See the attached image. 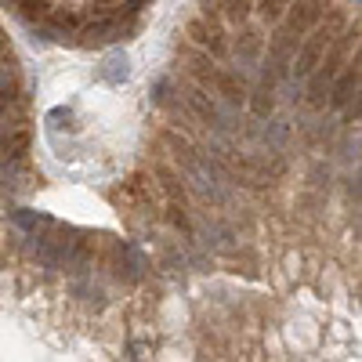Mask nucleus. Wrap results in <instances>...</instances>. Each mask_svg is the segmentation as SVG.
Returning <instances> with one entry per match:
<instances>
[{
    "label": "nucleus",
    "mask_w": 362,
    "mask_h": 362,
    "mask_svg": "<svg viewBox=\"0 0 362 362\" xmlns=\"http://www.w3.org/2000/svg\"><path fill=\"white\" fill-rule=\"evenodd\" d=\"M334 4H337V0H293V4L286 8V15L279 18L276 33H283V37H290V40L300 44V37H305Z\"/></svg>",
    "instance_id": "f257e3e1"
},
{
    "label": "nucleus",
    "mask_w": 362,
    "mask_h": 362,
    "mask_svg": "<svg viewBox=\"0 0 362 362\" xmlns=\"http://www.w3.org/2000/svg\"><path fill=\"white\" fill-rule=\"evenodd\" d=\"M358 83H362V73H358V58H351V62L334 76V83H329V98H326V112H341L344 105L358 102Z\"/></svg>",
    "instance_id": "f03ea898"
},
{
    "label": "nucleus",
    "mask_w": 362,
    "mask_h": 362,
    "mask_svg": "<svg viewBox=\"0 0 362 362\" xmlns=\"http://www.w3.org/2000/svg\"><path fill=\"white\" fill-rule=\"evenodd\" d=\"M214 66H218V62H214V58H210L203 47H196V44H189L185 37H181V44H177V62H174L177 73H185V76H192V80H199V83L206 87Z\"/></svg>",
    "instance_id": "7ed1b4c3"
},
{
    "label": "nucleus",
    "mask_w": 362,
    "mask_h": 362,
    "mask_svg": "<svg viewBox=\"0 0 362 362\" xmlns=\"http://www.w3.org/2000/svg\"><path fill=\"white\" fill-rule=\"evenodd\" d=\"M95 73H98V80L109 83V87H124V83L131 80V58H127V51L119 47V44L105 47V54H102V62H98Z\"/></svg>",
    "instance_id": "20e7f679"
},
{
    "label": "nucleus",
    "mask_w": 362,
    "mask_h": 362,
    "mask_svg": "<svg viewBox=\"0 0 362 362\" xmlns=\"http://www.w3.org/2000/svg\"><path fill=\"white\" fill-rule=\"evenodd\" d=\"M18 95H22V69L8 47V51H0V102H11Z\"/></svg>",
    "instance_id": "39448f33"
},
{
    "label": "nucleus",
    "mask_w": 362,
    "mask_h": 362,
    "mask_svg": "<svg viewBox=\"0 0 362 362\" xmlns=\"http://www.w3.org/2000/svg\"><path fill=\"white\" fill-rule=\"evenodd\" d=\"M247 112L257 116V119H264V116H272V112H279L276 90L264 87V83H250V87H247Z\"/></svg>",
    "instance_id": "423d86ee"
},
{
    "label": "nucleus",
    "mask_w": 362,
    "mask_h": 362,
    "mask_svg": "<svg viewBox=\"0 0 362 362\" xmlns=\"http://www.w3.org/2000/svg\"><path fill=\"white\" fill-rule=\"evenodd\" d=\"M44 131L47 134H80V116H76V109H69V105H54L47 116H44Z\"/></svg>",
    "instance_id": "0eeeda50"
},
{
    "label": "nucleus",
    "mask_w": 362,
    "mask_h": 362,
    "mask_svg": "<svg viewBox=\"0 0 362 362\" xmlns=\"http://www.w3.org/2000/svg\"><path fill=\"white\" fill-rule=\"evenodd\" d=\"M334 160L329 156H322V160H315L312 167H308V177H305V185L312 189V192H329L334 189Z\"/></svg>",
    "instance_id": "6e6552de"
},
{
    "label": "nucleus",
    "mask_w": 362,
    "mask_h": 362,
    "mask_svg": "<svg viewBox=\"0 0 362 362\" xmlns=\"http://www.w3.org/2000/svg\"><path fill=\"white\" fill-rule=\"evenodd\" d=\"M51 4H54V0H18L15 15L22 18V25H40V22L47 18Z\"/></svg>",
    "instance_id": "1a4fd4ad"
},
{
    "label": "nucleus",
    "mask_w": 362,
    "mask_h": 362,
    "mask_svg": "<svg viewBox=\"0 0 362 362\" xmlns=\"http://www.w3.org/2000/svg\"><path fill=\"white\" fill-rule=\"evenodd\" d=\"M47 221H51L47 214H40V210H29V206H15L11 218H8V225H15L22 235L33 232V228H40V225H47Z\"/></svg>",
    "instance_id": "9d476101"
},
{
    "label": "nucleus",
    "mask_w": 362,
    "mask_h": 362,
    "mask_svg": "<svg viewBox=\"0 0 362 362\" xmlns=\"http://www.w3.org/2000/svg\"><path fill=\"white\" fill-rule=\"evenodd\" d=\"M170 90H174V76H170V73H160L153 83H148V102H153V105L160 109V105L167 102Z\"/></svg>",
    "instance_id": "9b49d317"
},
{
    "label": "nucleus",
    "mask_w": 362,
    "mask_h": 362,
    "mask_svg": "<svg viewBox=\"0 0 362 362\" xmlns=\"http://www.w3.org/2000/svg\"><path fill=\"white\" fill-rule=\"evenodd\" d=\"M15 4L18 0H0V8H8V11H15Z\"/></svg>",
    "instance_id": "f8f14e48"
}]
</instances>
